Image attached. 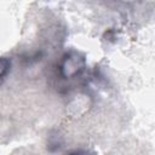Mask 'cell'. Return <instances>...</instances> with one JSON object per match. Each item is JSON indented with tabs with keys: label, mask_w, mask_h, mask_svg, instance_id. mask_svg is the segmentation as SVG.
<instances>
[{
	"label": "cell",
	"mask_w": 155,
	"mask_h": 155,
	"mask_svg": "<svg viewBox=\"0 0 155 155\" xmlns=\"http://www.w3.org/2000/svg\"><path fill=\"white\" fill-rule=\"evenodd\" d=\"M84 67V59L78 56V53L73 54H67L62 62L61 70L63 76L69 78L73 75H76Z\"/></svg>",
	"instance_id": "obj_1"
},
{
	"label": "cell",
	"mask_w": 155,
	"mask_h": 155,
	"mask_svg": "<svg viewBox=\"0 0 155 155\" xmlns=\"http://www.w3.org/2000/svg\"><path fill=\"white\" fill-rule=\"evenodd\" d=\"M11 68V61L7 57H0V85L7 76Z\"/></svg>",
	"instance_id": "obj_2"
}]
</instances>
